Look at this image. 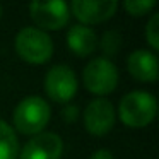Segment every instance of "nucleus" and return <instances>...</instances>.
I'll list each match as a JSON object with an SVG mask.
<instances>
[{"instance_id":"2","label":"nucleus","mask_w":159,"mask_h":159,"mask_svg":"<svg viewBox=\"0 0 159 159\" xmlns=\"http://www.w3.org/2000/svg\"><path fill=\"white\" fill-rule=\"evenodd\" d=\"M16 52L29 63H45L53 55V39L46 31L26 26L16 34Z\"/></svg>"},{"instance_id":"18","label":"nucleus","mask_w":159,"mask_h":159,"mask_svg":"<svg viewBox=\"0 0 159 159\" xmlns=\"http://www.w3.org/2000/svg\"><path fill=\"white\" fill-rule=\"evenodd\" d=\"M0 17H2V5H0Z\"/></svg>"},{"instance_id":"17","label":"nucleus","mask_w":159,"mask_h":159,"mask_svg":"<svg viewBox=\"0 0 159 159\" xmlns=\"http://www.w3.org/2000/svg\"><path fill=\"white\" fill-rule=\"evenodd\" d=\"M89 159H115V156L108 149H98V151H94L91 154Z\"/></svg>"},{"instance_id":"13","label":"nucleus","mask_w":159,"mask_h":159,"mask_svg":"<svg viewBox=\"0 0 159 159\" xmlns=\"http://www.w3.org/2000/svg\"><path fill=\"white\" fill-rule=\"evenodd\" d=\"M101 46V50H103L104 53V58H108V57L115 55V53L120 50L121 46V34L118 31H106L103 34V38H101V41H98Z\"/></svg>"},{"instance_id":"5","label":"nucleus","mask_w":159,"mask_h":159,"mask_svg":"<svg viewBox=\"0 0 159 159\" xmlns=\"http://www.w3.org/2000/svg\"><path fill=\"white\" fill-rule=\"evenodd\" d=\"M29 12H31L33 21L43 31L45 29H50V31L62 29L70 17V9L63 0H48V2L36 0L29 4Z\"/></svg>"},{"instance_id":"3","label":"nucleus","mask_w":159,"mask_h":159,"mask_svg":"<svg viewBox=\"0 0 159 159\" xmlns=\"http://www.w3.org/2000/svg\"><path fill=\"white\" fill-rule=\"evenodd\" d=\"M52 110L48 103L39 96H28L14 110V127L21 134L36 135L48 125Z\"/></svg>"},{"instance_id":"7","label":"nucleus","mask_w":159,"mask_h":159,"mask_svg":"<svg viewBox=\"0 0 159 159\" xmlns=\"http://www.w3.org/2000/svg\"><path fill=\"white\" fill-rule=\"evenodd\" d=\"M115 108L106 98H96L89 101L84 110V125L93 135H104L115 125Z\"/></svg>"},{"instance_id":"15","label":"nucleus","mask_w":159,"mask_h":159,"mask_svg":"<svg viewBox=\"0 0 159 159\" xmlns=\"http://www.w3.org/2000/svg\"><path fill=\"white\" fill-rule=\"evenodd\" d=\"M145 38L154 50L159 48V14H152L145 28Z\"/></svg>"},{"instance_id":"14","label":"nucleus","mask_w":159,"mask_h":159,"mask_svg":"<svg viewBox=\"0 0 159 159\" xmlns=\"http://www.w3.org/2000/svg\"><path fill=\"white\" fill-rule=\"evenodd\" d=\"M156 2L154 0H125L123 7L127 9L128 14L132 16H144L151 9H154Z\"/></svg>"},{"instance_id":"8","label":"nucleus","mask_w":159,"mask_h":159,"mask_svg":"<svg viewBox=\"0 0 159 159\" xmlns=\"http://www.w3.org/2000/svg\"><path fill=\"white\" fill-rule=\"evenodd\" d=\"M63 142L55 132H39L24 144L21 159H60Z\"/></svg>"},{"instance_id":"4","label":"nucleus","mask_w":159,"mask_h":159,"mask_svg":"<svg viewBox=\"0 0 159 159\" xmlns=\"http://www.w3.org/2000/svg\"><path fill=\"white\" fill-rule=\"evenodd\" d=\"M118 69L110 58L96 57L93 58L82 72V80L87 91L98 96L110 94L118 86Z\"/></svg>"},{"instance_id":"6","label":"nucleus","mask_w":159,"mask_h":159,"mask_svg":"<svg viewBox=\"0 0 159 159\" xmlns=\"http://www.w3.org/2000/svg\"><path fill=\"white\" fill-rule=\"evenodd\" d=\"M45 91L57 103H69L77 93V77L69 65H55L45 75Z\"/></svg>"},{"instance_id":"1","label":"nucleus","mask_w":159,"mask_h":159,"mask_svg":"<svg viewBox=\"0 0 159 159\" xmlns=\"http://www.w3.org/2000/svg\"><path fill=\"white\" fill-rule=\"evenodd\" d=\"M118 111H120V120L127 127L142 128L154 120L157 103L156 98L147 91H132L121 98Z\"/></svg>"},{"instance_id":"11","label":"nucleus","mask_w":159,"mask_h":159,"mask_svg":"<svg viewBox=\"0 0 159 159\" xmlns=\"http://www.w3.org/2000/svg\"><path fill=\"white\" fill-rule=\"evenodd\" d=\"M98 36L94 29L84 24H75L67 33V45L79 57H87L98 48Z\"/></svg>"},{"instance_id":"10","label":"nucleus","mask_w":159,"mask_h":159,"mask_svg":"<svg viewBox=\"0 0 159 159\" xmlns=\"http://www.w3.org/2000/svg\"><path fill=\"white\" fill-rule=\"evenodd\" d=\"M157 57L151 50H135L127 58V69L137 80L154 82L157 79Z\"/></svg>"},{"instance_id":"12","label":"nucleus","mask_w":159,"mask_h":159,"mask_svg":"<svg viewBox=\"0 0 159 159\" xmlns=\"http://www.w3.org/2000/svg\"><path fill=\"white\" fill-rule=\"evenodd\" d=\"M19 156V140L14 128L0 118V159H16Z\"/></svg>"},{"instance_id":"16","label":"nucleus","mask_w":159,"mask_h":159,"mask_svg":"<svg viewBox=\"0 0 159 159\" xmlns=\"http://www.w3.org/2000/svg\"><path fill=\"white\" fill-rule=\"evenodd\" d=\"M77 116H79V106H77V104H67L62 110V118L65 121H69V123L75 121Z\"/></svg>"},{"instance_id":"9","label":"nucleus","mask_w":159,"mask_h":159,"mask_svg":"<svg viewBox=\"0 0 159 159\" xmlns=\"http://www.w3.org/2000/svg\"><path fill=\"white\" fill-rule=\"evenodd\" d=\"M116 7L118 4L115 0H74L69 9L84 26H87L110 19Z\"/></svg>"}]
</instances>
